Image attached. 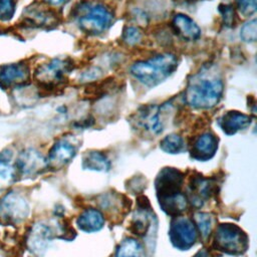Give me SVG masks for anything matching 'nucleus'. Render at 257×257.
<instances>
[{
  "label": "nucleus",
  "mask_w": 257,
  "mask_h": 257,
  "mask_svg": "<svg viewBox=\"0 0 257 257\" xmlns=\"http://www.w3.org/2000/svg\"><path fill=\"white\" fill-rule=\"evenodd\" d=\"M71 67L72 62L69 59L55 58L39 65L35 69L34 78L39 85L45 88H54L66 79Z\"/></svg>",
  "instance_id": "nucleus-6"
},
{
  "label": "nucleus",
  "mask_w": 257,
  "mask_h": 257,
  "mask_svg": "<svg viewBox=\"0 0 257 257\" xmlns=\"http://www.w3.org/2000/svg\"><path fill=\"white\" fill-rule=\"evenodd\" d=\"M193 257H211V256L209 255V253L206 250H202V251H199L198 253H196Z\"/></svg>",
  "instance_id": "nucleus-32"
},
{
  "label": "nucleus",
  "mask_w": 257,
  "mask_h": 257,
  "mask_svg": "<svg viewBox=\"0 0 257 257\" xmlns=\"http://www.w3.org/2000/svg\"><path fill=\"white\" fill-rule=\"evenodd\" d=\"M77 145L71 139L63 137L56 141L49 151L47 167L53 169H60L66 166L76 155Z\"/></svg>",
  "instance_id": "nucleus-11"
},
{
  "label": "nucleus",
  "mask_w": 257,
  "mask_h": 257,
  "mask_svg": "<svg viewBox=\"0 0 257 257\" xmlns=\"http://www.w3.org/2000/svg\"><path fill=\"white\" fill-rule=\"evenodd\" d=\"M214 247L227 254L240 255L248 248V237L237 225L220 224L215 232Z\"/></svg>",
  "instance_id": "nucleus-4"
},
{
  "label": "nucleus",
  "mask_w": 257,
  "mask_h": 257,
  "mask_svg": "<svg viewBox=\"0 0 257 257\" xmlns=\"http://www.w3.org/2000/svg\"><path fill=\"white\" fill-rule=\"evenodd\" d=\"M184 175L177 169L165 168L156 179L158 199L181 192Z\"/></svg>",
  "instance_id": "nucleus-13"
},
{
  "label": "nucleus",
  "mask_w": 257,
  "mask_h": 257,
  "mask_svg": "<svg viewBox=\"0 0 257 257\" xmlns=\"http://www.w3.org/2000/svg\"><path fill=\"white\" fill-rule=\"evenodd\" d=\"M176 33L185 40H197L201 36V29L197 23L185 14H176L172 21Z\"/></svg>",
  "instance_id": "nucleus-17"
},
{
  "label": "nucleus",
  "mask_w": 257,
  "mask_h": 257,
  "mask_svg": "<svg viewBox=\"0 0 257 257\" xmlns=\"http://www.w3.org/2000/svg\"><path fill=\"white\" fill-rule=\"evenodd\" d=\"M115 257H144V248L137 239L126 238L118 246Z\"/></svg>",
  "instance_id": "nucleus-23"
},
{
  "label": "nucleus",
  "mask_w": 257,
  "mask_h": 257,
  "mask_svg": "<svg viewBox=\"0 0 257 257\" xmlns=\"http://www.w3.org/2000/svg\"><path fill=\"white\" fill-rule=\"evenodd\" d=\"M169 236L175 248L188 250L197 240V230L190 219L177 216L171 223Z\"/></svg>",
  "instance_id": "nucleus-7"
},
{
  "label": "nucleus",
  "mask_w": 257,
  "mask_h": 257,
  "mask_svg": "<svg viewBox=\"0 0 257 257\" xmlns=\"http://www.w3.org/2000/svg\"><path fill=\"white\" fill-rule=\"evenodd\" d=\"M241 38L246 42H255L257 39V21L256 19L246 22L240 30Z\"/></svg>",
  "instance_id": "nucleus-27"
},
{
  "label": "nucleus",
  "mask_w": 257,
  "mask_h": 257,
  "mask_svg": "<svg viewBox=\"0 0 257 257\" xmlns=\"http://www.w3.org/2000/svg\"><path fill=\"white\" fill-rule=\"evenodd\" d=\"M239 13L245 17L255 13L257 8V0H235Z\"/></svg>",
  "instance_id": "nucleus-30"
},
{
  "label": "nucleus",
  "mask_w": 257,
  "mask_h": 257,
  "mask_svg": "<svg viewBox=\"0 0 257 257\" xmlns=\"http://www.w3.org/2000/svg\"><path fill=\"white\" fill-rule=\"evenodd\" d=\"M218 149V139L212 133H204L193 143L191 157L198 161H208L212 159Z\"/></svg>",
  "instance_id": "nucleus-15"
},
{
  "label": "nucleus",
  "mask_w": 257,
  "mask_h": 257,
  "mask_svg": "<svg viewBox=\"0 0 257 257\" xmlns=\"http://www.w3.org/2000/svg\"><path fill=\"white\" fill-rule=\"evenodd\" d=\"M29 67L23 62L0 65V87L8 89L25 84L29 79Z\"/></svg>",
  "instance_id": "nucleus-12"
},
{
  "label": "nucleus",
  "mask_w": 257,
  "mask_h": 257,
  "mask_svg": "<svg viewBox=\"0 0 257 257\" xmlns=\"http://www.w3.org/2000/svg\"><path fill=\"white\" fill-rule=\"evenodd\" d=\"M223 90V81L217 74L203 71L195 74L189 80L185 99L194 108L209 109L220 101Z\"/></svg>",
  "instance_id": "nucleus-1"
},
{
  "label": "nucleus",
  "mask_w": 257,
  "mask_h": 257,
  "mask_svg": "<svg viewBox=\"0 0 257 257\" xmlns=\"http://www.w3.org/2000/svg\"><path fill=\"white\" fill-rule=\"evenodd\" d=\"M160 147L168 154H180L185 150V142L179 135L170 134L161 141Z\"/></svg>",
  "instance_id": "nucleus-25"
},
{
  "label": "nucleus",
  "mask_w": 257,
  "mask_h": 257,
  "mask_svg": "<svg viewBox=\"0 0 257 257\" xmlns=\"http://www.w3.org/2000/svg\"><path fill=\"white\" fill-rule=\"evenodd\" d=\"M15 13V0H0V21L6 22L13 18Z\"/></svg>",
  "instance_id": "nucleus-28"
},
{
  "label": "nucleus",
  "mask_w": 257,
  "mask_h": 257,
  "mask_svg": "<svg viewBox=\"0 0 257 257\" xmlns=\"http://www.w3.org/2000/svg\"><path fill=\"white\" fill-rule=\"evenodd\" d=\"M152 221H153L152 216L147 209L142 208L138 210L132 222V230L134 234L145 237L151 228Z\"/></svg>",
  "instance_id": "nucleus-22"
},
{
  "label": "nucleus",
  "mask_w": 257,
  "mask_h": 257,
  "mask_svg": "<svg viewBox=\"0 0 257 257\" xmlns=\"http://www.w3.org/2000/svg\"><path fill=\"white\" fill-rule=\"evenodd\" d=\"M11 157L0 154V191L7 188L15 178V169L10 165Z\"/></svg>",
  "instance_id": "nucleus-24"
},
{
  "label": "nucleus",
  "mask_w": 257,
  "mask_h": 257,
  "mask_svg": "<svg viewBox=\"0 0 257 257\" xmlns=\"http://www.w3.org/2000/svg\"><path fill=\"white\" fill-rule=\"evenodd\" d=\"M220 127L226 135H234L240 131L247 128L251 122L252 118L248 114L242 113L236 110H230L225 112L218 120Z\"/></svg>",
  "instance_id": "nucleus-16"
},
{
  "label": "nucleus",
  "mask_w": 257,
  "mask_h": 257,
  "mask_svg": "<svg viewBox=\"0 0 257 257\" xmlns=\"http://www.w3.org/2000/svg\"><path fill=\"white\" fill-rule=\"evenodd\" d=\"M82 168L89 171L106 172L110 168V163L104 154L97 151H90L82 159Z\"/></svg>",
  "instance_id": "nucleus-21"
},
{
  "label": "nucleus",
  "mask_w": 257,
  "mask_h": 257,
  "mask_svg": "<svg viewBox=\"0 0 257 257\" xmlns=\"http://www.w3.org/2000/svg\"><path fill=\"white\" fill-rule=\"evenodd\" d=\"M142 39V32L137 27H125L122 33V40L128 45H135Z\"/></svg>",
  "instance_id": "nucleus-29"
},
{
  "label": "nucleus",
  "mask_w": 257,
  "mask_h": 257,
  "mask_svg": "<svg viewBox=\"0 0 257 257\" xmlns=\"http://www.w3.org/2000/svg\"><path fill=\"white\" fill-rule=\"evenodd\" d=\"M159 203L164 212H166L168 215L177 217L186 210L188 201L186 196L180 192L174 195L160 198Z\"/></svg>",
  "instance_id": "nucleus-20"
},
{
  "label": "nucleus",
  "mask_w": 257,
  "mask_h": 257,
  "mask_svg": "<svg viewBox=\"0 0 257 257\" xmlns=\"http://www.w3.org/2000/svg\"><path fill=\"white\" fill-rule=\"evenodd\" d=\"M194 222L204 240H206L213 229L214 217L209 213L198 212L194 214Z\"/></svg>",
  "instance_id": "nucleus-26"
},
{
  "label": "nucleus",
  "mask_w": 257,
  "mask_h": 257,
  "mask_svg": "<svg viewBox=\"0 0 257 257\" xmlns=\"http://www.w3.org/2000/svg\"><path fill=\"white\" fill-rule=\"evenodd\" d=\"M53 238L52 228L44 223L37 222L29 230L26 238L28 250L35 256H42Z\"/></svg>",
  "instance_id": "nucleus-10"
},
{
  "label": "nucleus",
  "mask_w": 257,
  "mask_h": 257,
  "mask_svg": "<svg viewBox=\"0 0 257 257\" xmlns=\"http://www.w3.org/2000/svg\"><path fill=\"white\" fill-rule=\"evenodd\" d=\"M46 1L52 5H61L65 0H46Z\"/></svg>",
  "instance_id": "nucleus-33"
},
{
  "label": "nucleus",
  "mask_w": 257,
  "mask_h": 257,
  "mask_svg": "<svg viewBox=\"0 0 257 257\" xmlns=\"http://www.w3.org/2000/svg\"><path fill=\"white\" fill-rule=\"evenodd\" d=\"M167 105H146L140 108L136 114V122L144 130L159 135L165 127V110Z\"/></svg>",
  "instance_id": "nucleus-9"
},
{
  "label": "nucleus",
  "mask_w": 257,
  "mask_h": 257,
  "mask_svg": "<svg viewBox=\"0 0 257 257\" xmlns=\"http://www.w3.org/2000/svg\"><path fill=\"white\" fill-rule=\"evenodd\" d=\"M47 168L46 159L34 149L22 151L15 163V172L23 178L34 177Z\"/></svg>",
  "instance_id": "nucleus-8"
},
{
  "label": "nucleus",
  "mask_w": 257,
  "mask_h": 257,
  "mask_svg": "<svg viewBox=\"0 0 257 257\" xmlns=\"http://www.w3.org/2000/svg\"><path fill=\"white\" fill-rule=\"evenodd\" d=\"M24 23L33 27H48L55 24L56 15L52 10L41 3H34L23 13Z\"/></svg>",
  "instance_id": "nucleus-14"
},
{
  "label": "nucleus",
  "mask_w": 257,
  "mask_h": 257,
  "mask_svg": "<svg viewBox=\"0 0 257 257\" xmlns=\"http://www.w3.org/2000/svg\"><path fill=\"white\" fill-rule=\"evenodd\" d=\"M219 10H220L221 15L223 17L224 23L227 26H232L233 23H234V11L232 9V6L225 4L223 6H220Z\"/></svg>",
  "instance_id": "nucleus-31"
},
{
  "label": "nucleus",
  "mask_w": 257,
  "mask_h": 257,
  "mask_svg": "<svg viewBox=\"0 0 257 257\" xmlns=\"http://www.w3.org/2000/svg\"><path fill=\"white\" fill-rule=\"evenodd\" d=\"M73 17L79 29L89 35H97L106 31L111 25L113 15L103 3L84 0L73 10Z\"/></svg>",
  "instance_id": "nucleus-3"
},
{
  "label": "nucleus",
  "mask_w": 257,
  "mask_h": 257,
  "mask_svg": "<svg viewBox=\"0 0 257 257\" xmlns=\"http://www.w3.org/2000/svg\"><path fill=\"white\" fill-rule=\"evenodd\" d=\"M178 67L176 55L164 53L148 60L135 62L131 67V74L146 86H156L163 82Z\"/></svg>",
  "instance_id": "nucleus-2"
},
{
  "label": "nucleus",
  "mask_w": 257,
  "mask_h": 257,
  "mask_svg": "<svg viewBox=\"0 0 257 257\" xmlns=\"http://www.w3.org/2000/svg\"><path fill=\"white\" fill-rule=\"evenodd\" d=\"M77 227L83 232L99 231L104 225L103 215L96 209L89 208L84 210L76 220Z\"/></svg>",
  "instance_id": "nucleus-19"
},
{
  "label": "nucleus",
  "mask_w": 257,
  "mask_h": 257,
  "mask_svg": "<svg viewBox=\"0 0 257 257\" xmlns=\"http://www.w3.org/2000/svg\"><path fill=\"white\" fill-rule=\"evenodd\" d=\"M27 200L17 192H9L0 199V224L17 225L29 215Z\"/></svg>",
  "instance_id": "nucleus-5"
},
{
  "label": "nucleus",
  "mask_w": 257,
  "mask_h": 257,
  "mask_svg": "<svg viewBox=\"0 0 257 257\" xmlns=\"http://www.w3.org/2000/svg\"><path fill=\"white\" fill-rule=\"evenodd\" d=\"M213 192V183L203 177L192 178L190 183L189 195L191 203L196 207H201L204 202L210 198Z\"/></svg>",
  "instance_id": "nucleus-18"
}]
</instances>
